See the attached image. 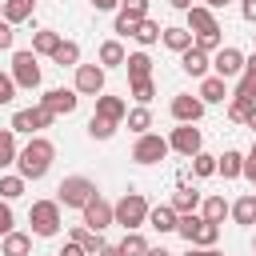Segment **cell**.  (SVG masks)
Returning <instances> with one entry per match:
<instances>
[{
    "instance_id": "obj_1",
    "label": "cell",
    "mask_w": 256,
    "mask_h": 256,
    "mask_svg": "<svg viewBox=\"0 0 256 256\" xmlns=\"http://www.w3.org/2000/svg\"><path fill=\"white\" fill-rule=\"evenodd\" d=\"M52 160H56V144H52L48 136H32V140L20 148V156H16V172H20L24 180H44L48 168H52Z\"/></svg>"
},
{
    "instance_id": "obj_2",
    "label": "cell",
    "mask_w": 256,
    "mask_h": 256,
    "mask_svg": "<svg viewBox=\"0 0 256 256\" xmlns=\"http://www.w3.org/2000/svg\"><path fill=\"white\" fill-rule=\"evenodd\" d=\"M148 212H152V208H148L144 192H132V188H128V192H124V196L112 204V216H116V224H120L124 232L144 228V224H148Z\"/></svg>"
},
{
    "instance_id": "obj_3",
    "label": "cell",
    "mask_w": 256,
    "mask_h": 256,
    "mask_svg": "<svg viewBox=\"0 0 256 256\" xmlns=\"http://www.w3.org/2000/svg\"><path fill=\"white\" fill-rule=\"evenodd\" d=\"M92 196H96V180H88V176H64L56 188L60 208H84Z\"/></svg>"
},
{
    "instance_id": "obj_4",
    "label": "cell",
    "mask_w": 256,
    "mask_h": 256,
    "mask_svg": "<svg viewBox=\"0 0 256 256\" xmlns=\"http://www.w3.org/2000/svg\"><path fill=\"white\" fill-rule=\"evenodd\" d=\"M28 224H32V236H56L60 232V200H32Z\"/></svg>"
},
{
    "instance_id": "obj_5",
    "label": "cell",
    "mask_w": 256,
    "mask_h": 256,
    "mask_svg": "<svg viewBox=\"0 0 256 256\" xmlns=\"http://www.w3.org/2000/svg\"><path fill=\"white\" fill-rule=\"evenodd\" d=\"M168 152H172V144H168L160 132H144V136H136V144H132V160H136V164H160Z\"/></svg>"
},
{
    "instance_id": "obj_6",
    "label": "cell",
    "mask_w": 256,
    "mask_h": 256,
    "mask_svg": "<svg viewBox=\"0 0 256 256\" xmlns=\"http://www.w3.org/2000/svg\"><path fill=\"white\" fill-rule=\"evenodd\" d=\"M56 120V112H48L44 104H36V108H16L12 112V132H24V136H36L40 128H48Z\"/></svg>"
},
{
    "instance_id": "obj_7",
    "label": "cell",
    "mask_w": 256,
    "mask_h": 256,
    "mask_svg": "<svg viewBox=\"0 0 256 256\" xmlns=\"http://www.w3.org/2000/svg\"><path fill=\"white\" fill-rule=\"evenodd\" d=\"M12 80H16V88H40V64H36L32 48L12 56Z\"/></svg>"
},
{
    "instance_id": "obj_8",
    "label": "cell",
    "mask_w": 256,
    "mask_h": 256,
    "mask_svg": "<svg viewBox=\"0 0 256 256\" xmlns=\"http://www.w3.org/2000/svg\"><path fill=\"white\" fill-rule=\"evenodd\" d=\"M80 96H100L104 92V64H76V84Z\"/></svg>"
},
{
    "instance_id": "obj_9",
    "label": "cell",
    "mask_w": 256,
    "mask_h": 256,
    "mask_svg": "<svg viewBox=\"0 0 256 256\" xmlns=\"http://www.w3.org/2000/svg\"><path fill=\"white\" fill-rule=\"evenodd\" d=\"M40 104H44L48 112H56V116H72L76 104H80V92H76V88H48V92L40 96Z\"/></svg>"
},
{
    "instance_id": "obj_10",
    "label": "cell",
    "mask_w": 256,
    "mask_h": 256,
    "mask_svg": "<svg viewBox=\"0 0 256 256\" xmlns=\"http://www.w3.org/2000/svg\"><path fill=\"white\" fill-rule=\"evenodd\" d=\"M168 144H172V152H180V156H188V160H192V156L204 148V136H200V128H192V124H180V128H172Z\"/></svg>"
},
{
    "instance_id": "obj_11",
    "label": "cell",
    "mask_w": 256,
    "mask_h": 256,
    "mask_svg": "<svg viewBox=\"0 0 256 256\" xmlns=\"http://www.w3.org/2000/svg\"><path fill=\"white\" fill-rule=\"evenodd\" d=\"M80 212H84V224H88L92 232H104L108 224H116V216H112V204H108L100 192H96V196H92V200H88Z\"/></svg>"
},
{
    "instance_id": "obj_12",
    "label": "cell",
    "mask_w": 256,
    "mask_h": 256,
    "mask_svg": "<svg viewBox=\"0 0 256 256\" xmlns=\"http://www.w3.org/2000/svg\"><path fill=\"white\" fill-rule=\"evenodd\" d=\"M200 116H204V100L200 96H188V92L172 96V120L176 124H196Z\"/></svg>"
},
{
    "instance_id": "obj_13",
    "label": "cell",
    "mask_w": 256,
    "mask_h": 256,
    "mask_svg": "<svg viewBox=\"0 0 256 256\" xmlns=\"http://www.w3.org/2000/svg\"><path fill=\"white\" fill-rule=\"evenodd\" d=\"M244 52L240 48H220L216 56H212V68H216V76H224V80H232V76H240L244 72Z\"/></svg>"
},
{
    "instance_id": "obj_14",
    "label": "cell",
    "mask_w": 256,
    "mask_h": 256,
    "mask_svg": "<svg viewBox=\"0 0 256 256\" xmlns=\"http://www.w3.org/2000/svg\"><path fill=\"white\" fill-rule=\"evenodd\" d=\"M180 68L188 72V76H196V80H204L208 76V68H212V52H204V48H188V52H180Z\"/></svg>"
},
{
    "instance_id": "obj_15",
    "label": "cell",
    "mask_w": 256,
    "mask_h": 256,
    "mask_svg": "<svg viewBox=\"0 0 256 256\" xmlns=\"http://www.w3.org/2000/svg\"><path fill=\"white\" fill-rule=\"evenodd\" d=\"M188 28H192V36H200V32H216L220 24H216V16H212L208 4H192L188 8Z\"/></svg>"
},
{
    "instance_id": "obj_16",
    "label": "cell",
    "mask_w": 256,
    "mask_h": 256,
    "mask_svg": "<svg viewBox=\"0 0 256 256\" xmlns=\"http://www.w3.org/2000/svg\"><path fill=\"white\" fill-rule=\"evenodd\" d=\"M32 252V232H8V236H0V256H28Z\"/></svg>"
},
{
    "instance_id": "obj_17",
    "label": "cell",
    "mask_w": 256,
    "mask_h": 256,
    "mask_svg": "<svg viewBox=\"0 0 256 256\" xmlns=\"http://www.w3.org/2000/svg\"><path fill=\"white\" fill-rule=\"evenodd\" d=\"M196 96H200L204 104H220V100L228 96V80L212 72V76H204V80H200V92H196Z\"/></svg>"
},
{
    "instance_id": "obj_18",
    "label": "cell",
    "mask_w": 256,
    "mask_h": 256,
    "mask_svg": "<svg viewBox=\"0 0 256 256\" xmlns=\"http://www.w3.org/2000/svg\"><path fill=\"white\" fill-rule=\"evenodd\" d=\"M96 116H104V120H112V124H120L124 116H128V104L120 100V96H96Z\"/></svg>"
},
{
    "instance_id": "obj_19",
    "label": "cell",
    "mask_w": 256,
    "mask_h": 256,
    "mask_svg": "<svg viewBox=\"0 0 256 256\" xmlns=\"http://www.w3.org/2000/svg\"><path fill=\"white\" fill-rule=\"evenodd\" d=\"M216 176H224V180H236V176H244V152L228 148L224 156H216Z\"/></svg>"
},
{
    "instance_id": "obj_20",
    "label": "cell",
    "mask_w": 256,
    "mask_h": 256,
    "mask_svg": "<svg viewBox=\"0 0 256 256\" xmlns=\"http://www.w3.org/2000/svg\"><path fill=\"white\" fill-rule=\"evenodd\" d=\"M176 220H180V212H176L172 204H156V208L148 212V224H152L156 232H176Z\"/></svg>"
},
{
    "instance_id": "obj_21",
    "label": "cell",
    "mask_w": 256,
    "mask_h": 256,
    "mask_svg": "<svg viewBox=\"0 0 256 256\" xmlns=\"http://www.w3.org/2000/svg\"><path fill=\"white\" fill-rule=\"evenodd\" d=\"M200 204H204V196H200L196 188H188V184H180V188L172 192V208H176L180 216H184V212H196Z\"/></svg>"
},
{
    "instance_id": "obj_22",
    "label": "cell",
    "mask_w": 256,
    "mask_h": 256,
    "mask_svg": "<svg viewBox=\"0 0 256 256\" xmlns=\"http://www.w3.org/2000/svg\"><path fill=\"white\" fill-rule=\"evenodd\" d=\"M164 48H172V52H188L192 44H196V36H192V28H164Z\"/></svg>"
},
{
    "instance_id": "obj_23",
    "label": "cell",
    "mask_w": 256,
    "mask_h": 256,
    "mask_svg": "<svg viewBox=\"0 0 256 256\" xmlns=\"http://www.w3.org/2000/svg\"><path fill=\"white\" fill-rule=\"evenodd\" d=\"M252 108H256V96H244V92H236V96L228 100V120H236V124H248Z\"/></svg>"
},
{
    "instance_id": "obj_24",
    "label": "cell",
    "mask_w": 256,
    "mask_h": 256,
    "mask_svg": "<svg viewBox=\"0 0 256 256\" xmlns=\"http://www.w3.org/2000/svg\"><path fill=\"white\" fill-rule=\"evenodd\" d=\"M200 216L212 220V224H224V216H232V204H228L224 196H208V200L200 204Z\"/></svg>"
},
{
    "instance_id": "obj_25",
    "label": "cell",
    "mask_w": 256,
    "mask_h": 256,
    "mask_svg": "<svg viewBox=\"0 0 256 256\" xmlns=\"http://www.w3.org/2000/svg\"><path fill=\"white\" fill-rule=\"evenodd\" d=\"M232 220H236V224H244V228H248V224H256V192H244V196L232 204Z\"/></svg>"
},
{
    "instance_id": "obj_26",
    "label": "cell",
    "mask_w": 256,
    "mask_h": 256,
    "mask_svg": "<svg viewBox=\"0 0 256 256\" xmlns=\"http://www.w3.org/2000/svg\"><path fill=\"white\" fill-rule=\"evenodd\" d=\"M56 48H60V32H52V28L32 32V52H36V56H52Z\"/></svg>"
},
{
    "instance_id": "obj_27",
    "label": "cell",
    "mask_w": 256,
    "mask_h": 256,
    "mask_svg": "<svg viewBox=\"0 0 256 256\" xmlns=\"http://www.w3.org/2000/svg\"><path fill=\"white\" fill-rule=\"evenodd\" d=\"M124 60H128V52H124L120 40H104L100 44V64L104 68H124Z\"/></svg>"
},
{
    "instance_id": "obj_28",
    "label": "cell",
    "mask_w": 256,
    "mask_h": 256,
    "mask_svg": "<svg viewBox=\"0 0 256 256\" xmlns=\"http://www.w3.org/2000/svg\"><path fill=\"white\" fill-rule=\"evenodd\" d=\"M124 68H128V80H144V76H152V56L148 52H128Z\"/></svg>"
},
{
    "instance_id": "obj_29",
    "label": "cell",
    "mask_w": 256,
    "mask_h": 256,
    "mask_svg": "<svg viewBox=\"0 0 256 256\" xmlns=\"http://www.w3.org/2000/svg\"><path fill=\"white\" fill-rule=\"evenodd\" d=\"M32 8H36V0H4V20L24 24V20H32Z\"/></svg>"
},
{
    "instance_id": "obj_30",
    "label": "cell",
    "mask_w": 256,
    "mask_h": 256,
    "mask_svg": "<svg viewBox=\"0 0 256 256\" xmlns=\"http://www.w3.org/2000/svg\"><path fill=\"white\" fill-rule=\"evenodd\" d=\"M68 240H76V244H80V248H84L88 256H96V252L104 248V240H100V232H92L88 224H84V228H72V236H68Z\"/></svg>"
},
{
    "instance_id": "obj_31",
    "label": "cell",
    "mask_w": 256,
    "mask_h": 256,
    "mask_svg": "<svg viewBox=\"0 0 256 256\" xmlns=\"http://www.w3.org/2000/svg\"><path fill=\"white\" fill-rule=\"evenodd\" d=\"M52 60H56L60 68H76V64H80V44H76V40H60V48L52 52Z\"/></svg>"
},
{
    "instance_id": "obj_32",
    "label": "cell",
    "mask_w": 256,
    "mask_h": 256,
    "mask_svg": "<svg viewBox=\"0 0 256 256\" xmlns=\"http://www.w3.org/2000/svg\"><path fill=\"white\" fill-rule=\"evenodd\" d=\"M16 156H20V148H16V132H12V128H0V168L16 164Z\"/></svg>"
},
{
    "instance_id": "obj_33",
    "label": "cell",
    "mask_w": 256,
    "mask_h": 256,
    "mask_svg": "<svg viewBox=\"0 0 256 256\" xmlns=\"http://www.w3.org/2000/svg\"><path fill=\"white\" fill-rule=\"evenodd\" d=\"M148 248H152V244L140 236V228H136V232H124V240H120V252H124V256H148Z\"/></svg>"
},
{
    "instance_id": "obj_34",
    "label": "cell",
    "mask_w": 256,
    "mask_h": 256,
    "mask_svg": "<svg viewBox=\"0 0 256 256\" xmlns=\"http://www.w3.org/2000/svg\"><path fill=\"white\" fill-rule=\"evenodd\" d=\"M124 120H128V128H132L136 136H144V132L152 128V112H148V104H140V108H132V112H128Z\"/></svg>"
},
{
    "instance_id": "obj_35",
    "label": "cell",
    "mask_w": 256,
    "mask_h": 256,
    "mask_svg": "<svg viewBox=\"0 0 256 256\" xmlns=\"http://www.w3.org/2000/svg\"><path fill=\"white\" fill-rule=\"evenodd\" d=\"M88 136H92V140H112V136H116V124L92 112V120H88Z\"/></svg>"
},
{
    "instance_id": "obj_36",
    "label": "cell",
    "mask_w": 256,
    "mask_h": 256,
    "mask_svg": "<svg viewBox=\"0 0 256 256\" xmlns=\"http://www.w3.org/2000/svg\"><path fill=\"white\" fill-rule=\"evenodd\" d=\"M216 240H220V224H212V220H204V224L196 228V236H192L196 248H212Z\"/></svg>"
},
{
    "instance_id": "obj_37",
    "label": "cell",
    "mask_w": 256,
    "mask_h": 256,
    "mask_svg": "<svg viewBox=\"0 0 256 256\" xmlns=\"http://www.w3.org/2000/svg\"><path fill=\"white\" fill-rule=\"evenodd\" d=\"M24 176L16 172V176H0V200H16V196H24Z\"/></svg>"
},
{
    "instance_id": "obj_38",
    "label": "cell",
    "mask_w": 256,
    "mask_h": 256,
    "mask_svg": "<svg viewBox=\"0 0 256 256\" xmlns=\"http://www.w3.org/2000/svg\"><path fill=\"white\" fill-rule=\"evenodd\" d=\"M236 92H244V96H256V52L244 60V72H240V88Z\"/></svg>"
},
{
    "instance_id": "obj_39",
    "label": "cell",
    "mask_w": 256,
    "mask_h": 256,
    "mask_svg": "<svg viewBox=\"0 0 256 256\" xmlns=\"http://www.w3.org/2000/svg\"><path fill=\"white\" fill-rule=\"evenodd\" d=\"M160 36H164V28H160L156 20H148V16H144V20L136 24V40H140V44H156Z\"/></svg>"
},
{
    "instance_id": "obj_40",
    "label": "cell",
    "mask_w": 256,
    "mask_h": 256,
    "mask_svg": "<svg viewBox=\"0 0 256 256\" xmlns=\"http://www.w3.org/2000/svg\"><path fill=\"white\" fill-rule=\"evenodd\" d=\"M128 88H132V100H136V104H148V100L156 96V84H152V76H144V80H128Z\"/></svg>"
},
{
    "instance_id": "obj_41",
    "label": "cell",
    "mask_w": 256,
    "mask_h": 256,
    "mask_svg": "<svg viewBox=\"0 0 256 256\" xmlns=\"http://www.w3.org/2000/svg\"><path fill=\"white\" fill-rule=\"evenodd\" d=\"M192 176H200V180H204V176H216V156H208V152L200 148V152L192 156Z\"/></svg>"
},
{
    "instance_id": "obj_42",
    "label": "cell",
    "mask_w": 256,
    "mask_h": 256,
    "mask_svg": "<svg viewBox=\"0 0 256 256\" xmlns=\"http://www.w3.org/2000/svg\"><path fill=\"white\" fill-rule=\"evenodd\" d=\"M200 224H204V216H200V212H184V216L176 220V232L192 244V236H196V228H200Z\"/></svg>"
},
{
    "instance_id": "obj_43",
    "label": "cell",
    "mask_w": 256,
    "mask_h": 256,
    "mask_svg": "<svg viewBox=\"0 0 256 256\" xmlns=\"http://www.w3.org/2000/svg\"><path fill=\"white\" fill-rule=\"evenodd\" d=\"M116 12H120V16H132V20H144V16H148V0H120Z\"/></svg>"
},
{
    "instance_id": "obj_44",
    "label": "cell",
    "mask_w": 256,
    "mask_h": 256,
    "mask_svg": "<svg viewBox=\"0 0 256 256\" xmlns=\"http://www.w3.org/2000/svg\"><path fill=\"white\" fill-rule=\"evenodd\" d=\"M16 100V80L12 72H0V104H12Z\"/></svg>"
},
{
    "instance_id": "obj_45",
    "label": "cell",
    "mask_w": 256,
    "mask_h": 256,
    "mask_svg": "<svg viewBox=\"0 0 256 256\" xmlns=\"http://www.w3.org/2000/svg\"><path fill=\"white\" fill-rule=\"evenodd\" d=\"M196 48H204V52H220V28H216V32H200V36H196Z\"/></svg>"
},
{
    "instance_id": "obj_46",
    "label": "cell",
    "mask_w": 256,
    "mask_h": 256,
    "mask_svg": "<svg viewBox=\"0 0 256 256\" xmlns=\"http://www.w3.org/2000/svg\"><path fill=\"white\" fill-rule=\"evenodd\" d=\"M16 228V216H12V204L8 200H0V236H8Z\"/></svg>"
},
{
    "instance_id": "obj_47",
    "label": "cell",
    "mask_w": 256,
    "mask_h": 256,
    "mask_svg": "<svg viewBox=\"0 0 256 256\" xmlns=\"http://www.w3.org/2000/svg\"><path fill=\"white\" fill-rule=\"evenodd\" d=\"M136 24H140V20H132V16H120V12H116V28H112V32H116V36H136Z\"/></svg>"
},
{
    "instance_id": "obj_48",
    "label": "cell",
    "mask_w": 256,
    "mask_h": 256,
    "mask_svg": "<svg viewBox=\"0 0 256 256\" xmlns=\"http://www.w3.org/2000/svg\"><path fill=\"white\" fill-rule=\"evenodd\" d=\"M12 40H16L12 24H8V20H0V48H12Z\"/></svg>"
},
{
    "instance_id": "obj_49",
    "label": "cell",
    "mask_w": 256,
    "mask_h": 256,
    "mask_svg": "<svg viewBox=\"0 0 256 256\" xmlns=\"http://www.w3.org/2000/svg\"><path fill=\"white\" fill-rule=\"evenodd\" d=\"M240 16H244L248 24H256V0H240Z\"/></svg>"
},
{
    "instance_id": "obj_50",
    "label": "cell",
    "mask_w": 256,
    "mask_h": 256,
    "mask_svg": "<svg viewBox=\"0 0 256 256\" xmlns=\"http://www.w3.org/2000/svg\"><path fill=\"white\" fill-rule=\"evenodd\" d=\"M56 256H88V252H84L76 240H68V244H64V252H56Z\"/></svg>"
},
{
    "instance_id": "obj_51",
    "label": "cell",
    "mask_w": 256,
    "mask_h": 256,
    "mask_svg": "<svg viewBox=\"0 0 256 256\" xmlns=\"http://www.w3.org/2000/svg\"><path fill=\"white\" fill-rule=\"evenodd\" d=\"M96 12H112V8H120V0H88Z\"/></svg>"
},
{
    "instance_id": "obj_52",
    "label": "cell",
    "mask_w": 256,
    "mask_h": 256,
    "mask_svg": "<svg viewBox=\"0 0 256 256\" xmlns=\"http://www.w3.org/2000/svg\"><path fill=\"white\" fill-rule=\"evenodd\" d=\"M96 256H124V252H120V244H104Z\"/></svg>"
},
{
    "instance_id": "obj_53",
    "label": "cell",
    "mask_w": 256,
    "mask_h": 256,
    "mask_svg": "<svg viewBox=\"0 0 256 256\" xmlns=\"http://www.w3.org/2000/svg\"><path fill=\"white\" fill-rule=\"evenodd\" d=\"M168 4H172V8H180V12H188V8H192V0H168Z\"/></svg>"
},
{
    "instance_id": "obj_54",
    "label": "cell",
    "mask_w": 256,
    "mask_h": 256,
    "mask_svg": "<svg viewBox=\"0 0 256 256\" xmlns=\"http://www.w3.org/2000/svg\"><path fill=\"white\" fill-rule=\"evenodd\" d=\"M184 256H204V248H196V244H188V252Z\"/></svg>"
},
{
    "instance_id": "obj_55",
    "label": "cell",
    "mask_w": 256,
    "mask_h": 256,
    "mask_svg": "<svg viewBox=\"0 0 256 256\" xmlns=\"http://www.w3.org/2000/svg\"><path fill=\"white\" fill-rule=\"evenodd\" d=\"M148 256H172L168 248H148Z\"/></svg>"
},
{
    "instance_id": "obj_56",
    "label": "cell",
    "mask_w": 256,
    "mask_h": 256,
    "mask_svg": "<svg viewBox=\"0 0 256 256\" xmlns=\"http://www.w3.org/2000/svg\"><path fill=\"white\" fill-rule=\"evenodd\" d=\"M208 8H224V4H232V0H204Z\"/></svg>"
},
{
    "instance_id": "obj_57",
    "label": "cell",
    "mask_w": 256,
    "mask_h": 256,
    "mask_svg": "<svg viewBox=\"0 0 256 256\" xmlns=\"http://www.w3.org/2000/svg\"><path fill=\"white\" fill-rule=\"evenodd\" d=\"M248 128H252V132H256V108H252V116H248Z\"/></svg>"
},
{
    "instance_id": "obj_58",
    "label": "cell",
    "mask_w": 256,
    "mask_h": 256,
    "mask_svg": "<svg viewBox=\"0 0 256 256\" xmlns=\"http://www.w3.org/2000/svg\"><path fill=\"white\" fill-rule=\"evenodd\" d=\"M204 256H224V252H216V248H204Z\"/></svg>"
},
{
    "instance_id": "obj_59",
    "label": "cell",
    "mask_w": 256,
    "mask_h": 256,
    "mask_svg": "<svg viewBox=\"0 0 256 256\" xmlns=\"http://www.w3.org/2000/svg\"><path fill=\"white\" fill-rule=\"evenodd\" d=\"M0 20H4V0H0Z\"/></svg>"
},
{
    "instance_id": "obj_60",
    "label": "cell",
    "mask_w": 256,
    "mask_h": 256,
    "mask_svg": "<svg viewBox=\"0 0 256 256\" xmlns=\"http://www.w3.org/2000/svg\"><path fill=\"white\" fill-rule=\"evenodd\" d=\"M252 256H256V236H252Z\"/></svg>"
},
{
    "instance_id": "obj_61",
    "label": "cell",
    "mask_w": 256,
    "mask_h": 256,
    "mask_svg": "<svg viewBox=\"0 0 256 256\" xmlns=\"http://www.w3.org/2000/svg\"><path fill=\"white\" fill-rule=\"evenodd\" d=\"M252 188H256V180H252Z\"/></svg>"
},
{
    "instance_id": "obj_62",
    "label": "cell",
    "mask_w": 256,
    "mask_h": 256,
    "mask_svg": "<svg viewBox=\"0 0 256 256\" xmlns=\"http://www.w3.org/2000/svg\"><path fill=\"white\" fill-rule=\"evenodd\" d=\"M252 36H256V32H252Z\"/></svg>"
}]
</instances>
